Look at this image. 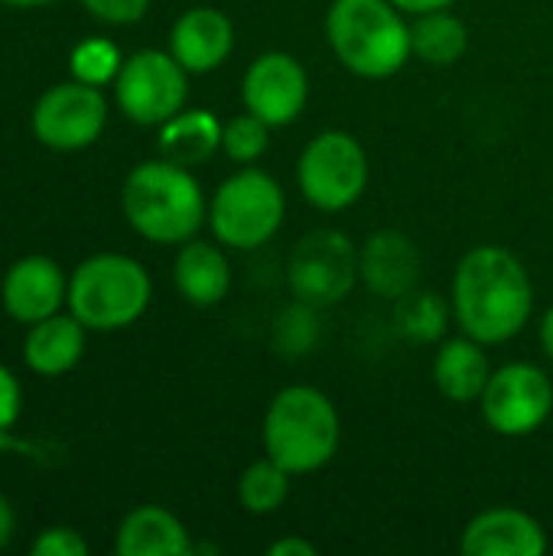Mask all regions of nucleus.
Returning a JSON list of instances; mask_svg holds the SVG:
<instances>
[{"label":"nucleus","instance_id":"c756f323","mask_svg":"<svg viewBox=\"0 0 553 556\" xmlns=\"http://www.w3.org/2000/svg\"><path fill=\"white\" fill-rule=\"evenodd\" d=\"M20 414V381L10 368L0 365V430H7Z\"/></svg>","mask_w":553,"mask_h":556},{"label":"nucleus","instance_id":"72a5a7b5","mask_svg":"<svg viewBox=\"0 0 553 556\" xmlns=\"http://www.w3.org/2000/svg\"><path fill=\"white\" fill-rule=\"evenodd\" d=\"M541 349H544V355L553 362V306L544 313V319H541Z\"/></svg>","mask_w":553,"mask_h":556},{"label":"nucleus","instance_id":"f257e3e1","mask_svg":"<svg viewBox=\"0 0 553 556\" xmlns=\"http://www.w3.org/2000/svg\"><path fill=\"white\" fill-rule=\"evenodd\" d=\"M531 309V277L512 251L482 244L460 261L453 277V313L463 336L482 345L508 342L525 329Z\"/></svg>","mask_w":553,"mask_h":556},{"label":"nucleus","instance_id":"a211bd4d","mask_svg":"<svg viewBox=\"0 0 553 556\" xmlns=\"http://www.w3.org/2000/svg\"><path fill=\"white\" fill-rule=\"evenodd\" d=\"M176 290L192 306H215L231 290V267L212 241H186L173 267Z\"/></svg>","mask_w":553,"mask_h":556},{"label":"nucleus","instance_id":"aec40b11","mask_svg":"<svg viewBox=\"0 0 553 556\" xmlns=\"http://www.w3.org/2000/svg\"><path fill=\"white\" fill-rule=\"evenodd\" d=\"M189 551L192 544L183 521L156 505H143L130 511L117 528L121 556H186Z\"/></svg>","mask_w":553,"mask_h":556},{"label":"nucleus","instance_id":"f704fd0d","mask_svg":"<svg viewBox=\"0 0 553 556\" xmlns=\"http://www.w3.org/2000/svg\"><path fill=\"white\" fill-rule=\"evenodd\" d=\"M10 7H42V3H52V0H3Z\"/></svg>","mask_w":553,"mask_h":556},{"label":"nucleus","instance_id":"4be33fe9","mask_svg":"<svg viewBox=\"0 0 553 556\" xmlns=\"http://www.w3.org/2000/svg\"><path fill=\"white\" fill-rule=\"evenodd\" d=\"M411 49L427 65H453L469 49V29L450 10H433L411 26Z\"/></svg>","mask_w":553,"mask_h":556},{"label":"nucleus","instance_id":"bb28decb","mask_svg":"<svg viewBox=\"0 0 553 556\" xmlns=\"http://www.w3.org/2000/svg\"><path fill=\"white\" fill-rule=\"evenodd\" d=\"M313 309H316V306L297 300L290 309H284V313L277 316L274 342H277V349H280L284 355H303V352H310V345H313V339H316V332H319Z\"/></svg>","mask_w":553,"mask_h":556},{"label":"nucleus","instance_id":"2eb2a0df","mask_svg":"<svg viewBox=\"0 0 553 556\" xmlns=\"http://www.w3.org/2000/svg\"><path fill=\"white\" fill-rule=\"evenodd\" d=\"M231 46H235V26L215 7L186 10L169 33V52L192 75H205L218 68L231 55Z\"/></svg>","mask_w":553,"mask_h":556},{"label":"nucleus","instance_id":"4468645a","mask_svg":"<svg viewBox=\"0 0 553 556\" xmlns=\"http://www.w3.org/2000/svg\"><path fill=\"white\" fill-rule=\"evenodd\" d=\"M460 551L466 556H541L548 534L518 508H489L466 525Z\"/></svg>","mask_w":553,"mask_h":556},{"label":"nucleus","instance_id":"dca6fc26","mask_svg":"<svg viewBox=\"0 0 553 556\" xmlns=\"http://www.w3.org/2000/svg\"><path fill=\"white\" fill-rule=\"evenodd\" d=\"M359 277L375 296L401 300L417 290L420 251L401 231H378L359 251Z\"/></svg>","mask_w":553,"mask_h":556},{"label":"nucleus","instance_id":"39448f33","mask_svg":"<svg viewBox=\"0 0 553 556\" xmlns=\"http://www.w3.org/2000/svg\"><path fill=\"white\" fill-rule=\"evenodd\" d=\"M150 306V277L127 254H95L68 280V313L95 332L127 329Z\"/></svg>","mask_w":553,"mask_h":556},{"label":"nucleus","instance_id":"a878e982","mask_svg":"<svg viewBox=\"0 0 553 556\" xmlns=\"http://www.w3.org/2000/svg\"><path fill=\"white\" fill-rule=\"evenodd\" d=\"M267 130H271V124H264L251 111L238 114L228 124H222V150L235 163H254L267 150Z\"/></svg>","mask_w":553,"mask_h":556},{"label":"nucleus","instance_id":"2f4dec72","mask_svg":"<svg viewBox=\"0 0 553 556\" xmlns=\"http://www.w3.org/2000/svg\"><path fill=\"white\" fill-rule=\"evenodd\" d=\"M401 13H414V16H424V13H433V10H450L456 0H391Z\"/></svg>","mask_w":553,"mask_h":556},{"label":"nucleus","instance_id":"423d86ee","mask_svg":"<svg viewBox=\"0 0 553 556\" xmlns=\"http://www.w3.org/2000/svg\"><path fill=\"white\" fill-rule=\"evenodd\" d=\"M284 189L261 169H241L228 176L209 205V225L215 238L238 251L267 244L284 225Z\"/></svg>","mask_w":553,"mask_h":556},{"label":"nucleus","instance_id":"c85d7f7f","mask_svg":"<svg viewBox=\"0 0 553 556\" xmlns=\"http://www.w3.org/2000/svg\"><path fill=\"white\" fill-rule=\"evenodd\" d=\"M33 556H85L88 544L72 528H49L33 541Z\"/></svg>","mask_w":553,"mask_h":556},{"label":"nucleus","instance_id":"f03ea898","mask_svg":"<svg viewBox=\"0 0 553 556\" xmlns=\"http://www.w3.org/2000/svg\"><path fill=\"white\" fill-rule=\"evenodd\" d=\"M130 228L156 244H186L209 218V202L189 166L153 160L140 163L121 189Z\"/></svg>","mask_w":553,"mask_h":556},{"label":"nucleus","instance_id":"f3484780","mask_svg":"<svg viewBox=\"0 0 553 556\" xmlns=\"http://www.w3.org/2000/svg\"><path fill=\"white\" fill-rule=\"evenodd\" d=\"M85 352V326L68 316H49L42 323L29 326V336L23 342V362L29 371L42 378H59L78 365Z\"/></svg>","mask_w":553,"mask_h":556},{"label":"nucleus","instance_id":"9d476101","mask_svg":"<svg viewBox=\"0 0 553 556\" xmlns=\"http://www.w3.org/2000/svg\"><path fill=\"white\" fill-rule=\"evenodd\" d=\"M108 124V101L101 88L85 81L52 85L33 108V134L42 147L75 153L91 147Z\"/></svg>","mask_w":553,"mask_h":556},{"label":"nucleus","instance_id":"7ed1b4c3","mask_svg":"<svg viewBox=\"0 0 553 556\" xmlns=\"http://www.w3.org/2000/svg\"><path fill=\"white\" fill-rule=\"evenodd\" d=\"M326 36L336 59L362 78H388L414 55L411 26L391 0H332Z\"/></svg>","mask_w":553,"mask_h":556},{"label":"nucleus","instance_id":"20e7f679","mask_svg":"<svg viewBox=\"0 0 553 556\" xmlns=\"http://www.w3.org/2000/svg\"><path fill=\"white\" fill-rule=\"evenodd\" d=\"M339 414L332 401L306 384L284 388L264 414V450L290 476L323 469L339 450Z\"/></svg>","mask_w":553,"mask_h":556},{"label":"nucleus","instance_id":"ddd939ff","mask_svg":"<svg viewBox=\"0 0 553 556\" xmlns=\"http://www.w3.org/2000/svg\"><path fill=\"white\" fill-rule=\"evenodd\" d=\"M0 296L10 319L33 326L59 313V306L68 300V283L55 261L33 254L7 270Z\"/></svg>","mask_w":553,"mask_h":556},{"label":"nucleus","instance_id":"0eeeda50","mask_svg":"<svg viewBox=\"0 0 553 556\" xmlns=\"http://www.w3.org/2000/svg\"><path fill=\"white\" fill-rule=\"evenodd\" d=\"M300 192L323 212H342L368 189V156L345 130H326L306 143L297 166Z\"/></svg>","mask_w":553,"mask_h":556},{"label":"nucleus","instance_id":"b1692460","mask_svg":"<svg viewBox=\"0 0 553 556\" xmlns=\"http://www.w3.org/2000/svg\"><path fill=\"white\" fill-rule=\"evenodd\" d=\"M447 306L433 290H411L398 300V326L414 342H437L443 336Z\"/></svg>","mask_w":553,"mask_h":556},{"label":"nucleus","instance_id":"6e6552de","mask_svg":"<svg viewBox=\"0 0 553 556\" xmlns=\"http://www.w3.org/2000/svg\"><path fill=\"white\" fill-rule=\"evenodd\" d=\"M186 75L189 72L176 62L173 52L140 49L124 59L114 78V98L134 124L160 127L186 108Z\"/></svg>","mask_w":553,"mask_h":556},{"label":"nucleus","instance_id":"473e14b6","mask_svg":"<svg viewBox=\"0 0 553 556\" xmlns=\"http://www.w3.org/2000/svg\"><path fill=\"white\" fill-rule=\"evenodd\" d=\"M13 525H16V518H13V508H10V502L0 495V551L10 544V538H13Z\"/></svg>","mask_w":553,"mask_h":556},{"label":"nucleus","instance_id":"393cba45","mask_svg":"<svg viewBox=\"0 0 553 556\" xmlns=\"http://www.w3.org/2000/svg\"><path fill=\"white\" fill-rule=\"evenodd\" d=\"M68 65H72V78L75 81H85V85L101 88V85H108V81L117 78L124 59H121V52H117L114 42H108V39H85V42H78L72 49Z\"/></svg>","mask_w":553,"mask_h":556},{"label":"nucleus","instance_id":"6ab92c4d","mask_svg":"<svg viewBox=\"0 0 553 556\" xmlns=\"http://www.w3.org/2000/svg\"><path fill=\"white\" fill-rule=\"evenodd\" d=\"M489 378H492V368L482 352V342L463 336V339H450L440 345L433 358V381L447 401L453 404L482 401Z\"/></svg>","mask_w":553,"mask_h":556},{"label":"nucleus","instance_id":"cd10ccee","mask_svg":"<svg viewBox=\"0 0 553 556\" xmlns=\"http://www.w3.org/2000/svg\"><path fill=\"white\" fill-rule=\"evenodd\" d=\"M81 7H85L95 20H101V23L127 26V23L143 20L150 0H81Z\"/></svg>","mask_w":553,"mask_h":556},{"label":"nucleus","instance_id":"412c9836","mask_svg":"<svg viewBox=\"0 0 553 556\" xmlns=\"http://www.w3.org/2000/svg\"><path fill=\"white\" fill-rule=\"evenodd\" d=\"M222 147V124L212 111H179L166 124H160V150L163 160L179 166L205 163Z\"/></svg>","mask_w":553,"mask_h":556},{"label":"nucleus","instance_id":"7c9ffc66","mask_svg":"<svg viewBox=\"0 0 553 556\" xmlns=\"http://www.w3.org/2000/svg\"><path fill=\"white\" fill-rule=\"evenodd\" d=\"M271 556H316V547L303 538H280L277 544L267 547Z\"/></svg>","mask_w":553,"mask_h":556},{"label":"nucleus","instance_id":"9b49d317","mask_svg":"<svg viewBox=\"0 0 553 556\" xmlns=\"http://www.w3.org/2000/svg\"><path fill=\"white\" fill-rule=\"evenodd\" d=\"M479 404L486 424L499 437H528L551 417L553 384L538 365L515 362L492 371Z\"/></svg>","mask_w":553,"mask_h":556},{"label":"nucleus","instance_id":"f8f14e48","mask_svg":"<svg viewBox=\"0 0 553 556\" xmlns=\"http://www.w3.org/2000/svg\"><path fill=\"white\" fill-rule=\"evenodd\" d=\"M244 108L271 127H284L300 117L310 98L303 65L287 52H264L244 72Z\"/></svg>","mask_w":553,"mask_h":556},{"label":"nucleus","instance_id":"5701e85b","mask_svg":"<svg viewBox=\"0 0 553 556\" xmlns=\"http://www.w3.org/2000/svg\"><path fill=\"white\" fill-rule=\"evenodd\" d=\"M287 495H290V472L280 463H274L271 456L251 463L238 479V498H241L244 511H251V515L280 511Z\"/></svg>","mask_w":553,"mask_h":556},{"label":"nucleus","instance_id":"1a4fd4ad","mask_svg":"<svg viewBox=\"0 0 553 556\" xmlns=\"http://www.w3.org/2000/svg\"><path fill=\"white\" fill-rule=\"evenodd\" d=\"M290 290L310 306H332L345 300L359 280V251L342 231H310L290 254Z\"/></svg>","mask_w":553,"mask_h":556}]
</instances>
